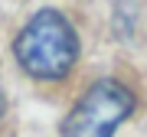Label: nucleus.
<instances>
[{
  "label": "nucleus",
  "mask_w": 147,
  "mask_h": 137,
  "mask_svg": "<svg viewBox=\"0 0 147 137\" xmlns=\"http://www.w3.org/2000/svg\"><path fill=\"white\" fill-rule=\"evenodd\" d=\"M134 111V95L115 79L95 82L62 121V137H111Z\"/></svg>",
  "instance_id": "obj_2"
},
{
  "label": "nucleus",
  "mask_w": 147,
  "mask_h": 137,
  "mask_svg": "<svg viewBox=\"0 0 147 137\" xmlns=\"http://www.w3.org/2000/svg\"><path fill=\"white\" fill-rule=\"evenodd\" d=\"M3 111H7V98H3V91H0V118H3Z\"/></svg>",
  "instance_id": "obj_3"
},
{
  "label": "nucleus",
  "mask_w": 147,
  "mask_h": 137,
  "mask_svg": "<svg viewBox=\"0 0 147 137\" xmlns=\"http://www.w3.org/2000/svg\"><path fill=\"white\" fill-rule=\"evenodd\" d=\"M13 52L33 79H65L79 59V36L59 10H39L16 33Z\"/></svg>",
  "instance_id": "obj_1"
}]
</instances>
